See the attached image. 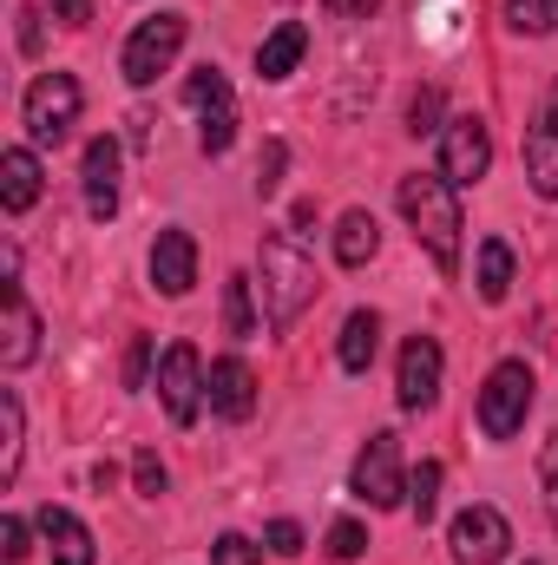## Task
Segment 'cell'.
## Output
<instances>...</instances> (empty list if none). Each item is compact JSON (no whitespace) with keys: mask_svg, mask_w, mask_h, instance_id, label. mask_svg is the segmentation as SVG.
Segmentation results:
<instances>
[{"mask_svg":"<svg viewBox=\"0 0 558 565\" xmlns=\"http://www.w3.org/2000/svg\"><path fill=\"white\" fill-rule=\"evenodd\" d=\"M401 217L415 224V244H427L433 270L453 277L460 270V184H447V171H408L401 178Z\"/></svg>","mask_w":558,"mask_h":565,"instance_id":"cell-1","label":"cell"},{"mask_svg":"<svg viewBox=\"0 0 558 565\" xmlns=\"http://www.w3.org/2000/svg\"><path fill=\"white\" fill-rule=\"evenodd\" d=\"M257 270H264V309H270V329H289L309 302H315V264H309V250L289 237V231H270L264 237V250H257Z\"/></svg>","mask_w":558,"mask_h":565,"instance_id":"cell-2","label":"cell"},{"mask_svg":"<svg viewBox=\"0 0 558 565\" xmlns=\"http://www.w3.org/2000/svg\"><path fill=\"white\" fill-rule=\"evenodd\" d=\"M79 106H86V93H79L73 73H40V79L26 86V99H20L26 139L33 145H66L73 126H79Z\"/></svg>","mask_w":558,"mask_h":565,"instance_id":"cell-3","label":"cell"},{"mask_svg":"<svg viewBox=\"0 0 558 565\" xmlns=\"http://www.w3.org/2000/svg\"><path fill=\"white\" fill-rule=\"evenodd\" d=\"M158 402H164L171 427H191L204 415V402H211V369H204V355H197L191 342H171V349L158 355Z\"/></svg>","mask_w":558,"mask_h":565,"instance_id":"cell-4","label":"cell"},{"mask_svg":"<svg viewBox=\"0 0 558 565\" xmlns=\"http://www.w3.org/2000/svg\"><path fill=\"white\" fill-rule=\"evenodd\" d=\"M533 369L526 362H500L493 375H486V388H480V434L486 440H513L526 415H533Z\"/></svg>","mask_w":558,"mask_h":565,"instance_id":"cell-5","label":"cell"},{"mask_svg":"<svg viewBox=\"0 0 558 565\" xmlns=\"http://www.w3.org/2000/svg\"><path fill=\"white\" fill-rule=\"evenodd\" d=\"M184 33H191L184 13H151V20H139L132 40H126V53H119V73H126L132 86H151V79L171 73V60L184 53Z\"/></svg>","mask_w":558,"mask_h":565,"instance_id":"cell-6","label":"cell"},{"mask_svg":"<svg viewBox=\"0 0 558 565\" xmlns=\"http://www.w3.org/2000/svg\"><path fill=\"white\" fill-rule=\"evenodd\" d=\"M355 500L368 507H401L408 500V473H401V434H368V447L355 454V473H348Z\"/></svg>","mask_w":558,"mask_h":565,"instance_id":"cell-7","label":"cell"},{"mask_svg":"<svg viewBox=\"0 0 558 565\" xmlns=\"http://www.w3.org/2000/svg\"><path fill=\"white\" fill-rule=\"evenodd\" d=\"M184 99L197 106V119H204V158H224L230 145H237V99H230V79L217 73V66H197L191 79H184Z\"/></svg>","mask_w":558,"mask_h":565,"instance_id":"cell-8","label":"cell"},{"mask_svg":"<svg viewBox=\"0 0 558 565\" xmlns=\"http://www.w3.org/2000/svg\"><path fill=\"white\" fill-rule=\"evenodd\" d=\"M440 171H447V184H480L493 171V132H486V119H473V113L447 119V132H440Z\"/></svg>","mask_w":558,"mask_h":565,"instance_id":"cell-9","label":"cell"},{"mask_svg":"<svg viewBox=\"0 0 558 565\" xmlns=\"http://www.w3.org/2000/svg\"><path fill=\"white\" fill-rule=\"evenodd\" d=\"M447 546H453V559L460 565H500L506 559V546H513V526H506L500 507H466V513L453 520Z\"/></svg>","mask_w":558,"mask_h":565,"instance_id":"cell-10","label":"cell"},{"mask_svg":"<svg viewBox=\"0 0 558 565\" xmlns=\"http://www.w3.org/2000/svg\"><path fill=\"white\" fill-rule=\"evenodd\" d=\"M440 375H447L440 342H433V335H408V349H401V375H395V395H401L408 415H420V408L440 402Z\"/></svg>","mask_w":558,"mask_h":565,"instance_id":"cell-11","label":"cell"},{"mask_svg":"<svg viewBox=\"0 0 558 565\" xmlns=\"http://www.w3.org/2000/svg\"><path fill=\"white\" fill-rule=\"evenodd\" d=\"M151 282H158V296H191V282H197V237L191 231H158V244H151Z\"/></svg>","mask_w":558,"mask_h":565,"instance_id":"cell-12","label":"cell"},{"mask_svg":"<svg viewBox=\"0 0 558 565\" xmlns=\"http://www.w3.org/2000/svg\"><path fill=\"white\" fill-rule=\"evenodd\" d=\"M211 415L224 422H250L257 415V375L244 355H217L211 362Z\"/></svg>","mask_w":558,"mask_h":565,"instance_id":"cell-13","label":"cell"},{"mask_svg":"<svg viewBox=\"0 0 558 565\" xmlns=\"http://www.w3.org/2000/svg\"><path fill=\"white\" fill-rule=\"evenodd\" d=\"M7 329H0V369H26L33 355H40V316H33V302H26V289L20 277H7Z\"/></svg>","mask_w":558,"mask_h":565,"instance_id":"cell-14","label":"cell"},{"mask_svg":"<svg viewBox=\"0 0 558 565\" xmlns=\"http://www.w3.org/2000/svg\"><path fill=\"white\" fill-rule=\"evenodd\" d=\"M526 178H533L539 198L558 204V86H552V99H546V113L533 119V132H526Z\"/></svg>","mask_w":558,"mask_h":565,"instance_id":"cell-15","label":"cell"},{"mask_svg":"<svg viewBox=\"0 0 558 565\" xmlns=\"http://www.w3.org/2000/svg\"><path fill=\"white\" fill-rule=\"evenodd\" d=\"M86 211L99 224L119 211V139L112 132H99V139L86 145Z\"/></svg>","mask_w":558,"mask_h":565,"instance_id":"cell-16","label":"cell"},{"mask_svg":"<svg viewBox=\"0 0 558 565\" xmlns=\"http://www.w3.org/2000/svg\"><path fill=\"white\" fill-rule=\"evenodd\" d=\"M40 540L53 546V565H93V533H86V520L79 513H66V507H40Z\"/></svg>","mask_w":558,"mask_h":565,"instance_id":"cell-17","label":"cell"},{"mask_svg":"<svg viewBox=\"0 0 558 565\" xmlns=\"http://www.w3.org/2000/svg\"><path fill=\"white\" fill-rule=\"evenodd\" d=\"M33 198H40V158L26 145H7L0 151V204L20 217V211H33Z\"/></svg>","mask_w":558,"mask_h":565,"instance_id":"cell-18","label":"cell"},{"mask_svg":"<svg viewBox=\"0 0 558 565\" xmlns=\"http://www.w3.org/2000/svg\"><path fill=\"white\" fill-rule=\"evenodd\" d=\"M335 355H342V369H348V375H368V369H375V355H382V316H375V309H355V316L342 322Z\"/></svg>","mask_w":558,"mask_h":565,"instance_id":"cell-19","label":"cell"},{"mask_svg":"<svg viewBox=\"0 0 558 565\" xmlns=\"http://www.w3.org/2000/svg\"><path fill=\"white\" fill-rule=\"evenodd\" d=\"M375 250H382L375 211H342V224H335V264H342V270H362Z\"/></svg>","mask_w":558,"mask_h":565,"instance_id":"cell-20","label":"cell"},{"mask_svg":"<svg viewBox=\"0 0 558 565\" xmlns=\"http://www.w3.org/2000/svg\"><path fill=\"white\" fill-rule=\"evenodd\" d=\"M302 53H309V26H302V20H282L277 33L257 46V73H264V79H289V73L302 66Z\"/></svg>","mask_w":558,"mask_h":565,"instance_id":"cell-21","label":"cell"},{"mask_svg":"<svg viewBox=\"0 0 558 565\" xmlns=\"http://www.w3.org/2000/svg\"><path fill=\"white\" fill-rule=\"evenodd\" d=\"M20 454H26V415H20V395L0 388V480L20 473Z\"/></svg>","mask_w":558,"mask_h":565,"instance_id":"cell-22","label":"cell"},{"mask_svg":"<svg viewBox=\"0 0 558 565\" xmlns=\"http://www.w3.org/2000/svg\"><path fill=\"white\" fill-rule=\"evenodd\" d=\"M506 289H513V244L486 237L480 244V302H506Z\"/></svg>","mask_w":558,"mask_h":565,"instance_id":"cell-23","label":"cell"},{"mask_svg":"<svg viewBox=\"0 0 558 565\" xmlns=\"http://www.w3.org/2000/svg\"><path fill=\"white\" fill-rule=\"evenodd\" d=\"M440 480H447V467H440V460H420L415 473H408V507H415L420 526L440 513Z\"/></svg>","mask_w":558,"mask_h":565,"instance_id":"cell-24","label":"cell"},{"mask_svg":"<svg viewBox=\"0 0 558 565\" xmlns=\"http://www.w3.org/2000/svg\"><path fill=\"white\" fill-rule=\"evenodd\" d=\"M224 329H230L237 342H250V335H257V302H250V277H230V282H224Z\"/></svg>","mask_w":558,"mask_h":565,"instance_id":"cell-25","label":"cell"},{"mask_svg":"<svg viewBox=\"0 0 558 565\" xmlns=\"http://www.w3.org/2000/svg\"><path fill=\"white\" fill-rule=\"evenodd\" d=\"M506 26H513V33H533V40L552 33L558 26V0H506Z\"/></svg>","mask_w":558,"mask_h":565,"instance_id":"cell-26","label":"cell"},{"mask_svg":"<svg viewBox=\"0 0 558 565\" xmlns=\"http://www.w3.org/2000/svg\"><path fill=\"white\" fill-rule=\"evenodd\" d=\"M362 553H368V533H362V520H335V526H329V559H362Z\"/></svg>","mask_w":558,"mask_h":565,"instance_id":"cell-27","label":"cell"},{"mask_svg":"<svg viewBox=\"0 0 558 565\" xmlns=\"http://www.w3.org/2000/svg\"><path fill=\"white\" fill-rule=\"evenodd\" d=\"M408 132H415V139L447 132V126H440V93H433V86H420L415 99H408Z\"/></svg>","mask_w":558,"mask_h":565,"instance_id":"cell-28","label":"cell"},{"mask_svg":"<svg viewBox=\"0 0 558 565\" xmlns=\"http://www.w3.org/2000/svg\"><path fill=\"white\" fill-rule=\"evenodd\" d=\"M282 164H289V145L270 139L264 145V158H257V198H277L282 191Z\"/></svg>","mask_w":558,"mask_h":565,"instance_id":"cell-29","label":"cell"},{"mask_svg":"<svg viewBox=\"0 0 558 565\" xmlns=\"http://www.w3.org/2000/svg\"><path fill=\"white\" fill-rule=\"evenodd\" d=\"M132 480H139V493H144V500H158L171 473H164V460H158L151 447H139V454H132Z\"/></svg>","mask_w":558,"mask_h":565,"instance_id":"cell-30","label":"cell"},{"mask_svg":"<svg viewBox=\"0 0 558 565\" xmlns=\"http://www.w3.org/2000/svg\"><path fill=\"white\" fill-rule=\"evenodd\" d=\"M26 540H33V533H26V520H20V513H7V520H0V553H7V565H20L26 553H33Z\"/></svg>","mask_w":558,"mask_h":565,"instance_id":"cell-31","label":"cell"},{"mask_svg":"<svg viewBox=\"0 0 558 565\" xmlns=\"http://www.w3.org/2000/svg\"><path fill=\"white\" fill-rule=\"evenodd\" d=\"M211 565H257V546H250L244 533H224V540L211 546Z\"/></svg>","mask_w":558,"mask_h":565,"instance_id":"cell-32","label":"cell"},{"mask_svg":"<svg viewBox=\"0 0 558 565\" xmlns=\"http://www.w3.org/2000/svg\"><path fill=\"white\" fill-rule=\"evenodd\" d=\"M144 375H151V335H132V349H126V388H144Z\"/></svg>","mask_w":558,"mask_h":565,"instance_id":"cell-33","label":"cell"},{"mask_svg":"<svg viewBox=\"0 0 558 565\" xmlns=\"http://www.w3.org/2000/svg\"><path fill=\"white\" fill-rule=\"evenodd\" d=\"M264 540H270V553H282V559H296V553H302V526H296V520H277Z\"/></svg>","mask_w":558,"mask_h":565,"instance_id":"cell-34","label":"cell"},{"mask_svg":"<svg viewBox=\"0 0 558 565\" xmlns=\"http://www.w3.org/2000/svg\"><path fill=\"white\" fill-rule=\"evenodd\" d=\"M20 53H40V7H20Z\"/></svg>","mask_w":558,"mask_h":565,"instance_id":"cell-35","label":"cell"},{"mask_svg":"<svg viewBox=\"0 0 558 565\" xmlns=\"http://www.w3.org/2000/svg\"><path fill=\"white\" fill-rule=\"evenodd\" d=\"M539 480H546V493H552V520H558V434L546 440V460H539Z\"/></svg>","mask_w":558,"mask_h":565,"instance_id":"cell-36","label":"cell"},{"mask_svg":"<svg viewBox=\"0 0 558 565\" xmlns=\"http://www.w3.org/2000/svg\"><path fill=\"white\" fill-rule=\"evenodd\" d=\"M53 13H60L66 26H86V20H93V0H53Z\"/></svg>","mask_w":558,"mask_h":565,"instance_id":"cell-37","label":"cell"},{"mask_svg":"<svg viewBox=\"0 0 558 565\" xmlns=\"http://www.w3.org/2000/svg\"><path fill=\"white\" fill-rule=\"evenodd\" d=\"M335 20H362V13H375V0H322Z\"/></svg>","mask_w":558,"mask_h":565,"instance_id":"cell-38","label":"cell"}]
</instances>
